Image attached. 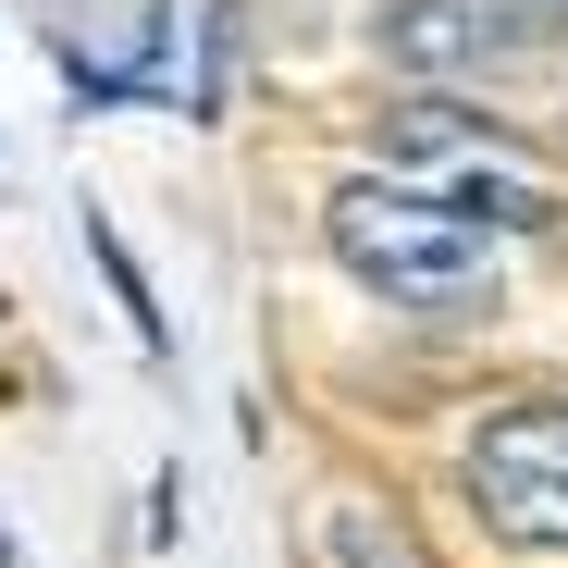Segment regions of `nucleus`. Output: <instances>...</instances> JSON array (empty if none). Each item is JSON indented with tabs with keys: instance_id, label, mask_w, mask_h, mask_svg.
I'll list each match as a JSON object with an SVG mask.
<instances>
[{
	"instance_id": "nucleus-7",
	"label": "nucleus",
	"mask_w": 568,
	"mask_h": 568,
	"mask_svg": "<svg viewBox=\"0 0 568 568\" xmlns=\"http://www.w3.org/2000/svg\"><path fill=\"white\" fill-rule=\"evenodd\" d=\"M519 13H556V26H568V0H519Z\"/></svg>"
},
{
	"instance_id": "nucleus-2",
	"label": "nucleus",
	"mask_w": 568,
	"mask_h": 568,
	"mask_svg": "<svg viewBox=\"0 0 568 568\" xmlns=\"http://www.w3.org/2000/svg\"><path fill=\"white\" fill-rule=\"evenodd\" d=\"M457 483H469V507H483L495 544L568 556V396H507V408H483Z\"/></svg>"
},
{
	"instance_id": "nucleus-3",
	"label": "nucleus",
	"mask_w": 568,
	"mask_h": 568,
	"mask_svg": "<svg viewBox=\"0 0 568 568\" xmlns=\"http://www.w3.org/2000/svg\"><path fill=\"white\" fill-rule=\"evenodd\" d=\"M544 38H556V13H483V0H384V13H371V62H396L420 87L519 74Z\"/></svg>"
},
{
	"instance_id": "nucleus-5",
	"label": "nucleus",
	"mask_w": 568,
	"mask_h": 568,
	"mask_svg": "<svg viewBox=\"0 0 568 568\" xmlns=\"http://www.w3.org/2000/svg\"><path fill=\"white\" fill-rule=\"evenodd\" d=\"M74 235H87V260H100V284H112V310H124V322H136V346H149V358H161V346H173V334H161V310H149V272H136V247H124V235H112V211H100V199H87V211H74Z\"/></svg>"
},
{
	"instance_id": "nucleus-6",
	"label": "nucleus",
	"mask_w": 568,
	"mask_h": 568,
	"mask_svg": "<svg viewBox=\"0 0 568 568\" xmlns=\"http://www.w3.org/2000/svg\"><path fill=\"white\" fill-rule=\"evenodd\" d=\"M322 556H334V568H420V544H408L384 507H322Z\"/></svg>"
},
{
	"instance_id": "nucleus-4",
	"label": "nucleus",
	"mask_w": 568,
	"mask_h": 568,
	"mask_svg": "<svg viewBox=\"0 0 568 568\" xmlns=\"http://www.w3.org/2000/svg\"><path fill=\"white\" fill-rule=\"evenodd\" d=\"M433 199H445L469 235H556V223H568L556 173H544V161H519V136H495V149L445 161V173H433Z\"/></svg>"
},
{
	"instance_id": "nucleus-1",
	"label": "nucleus",
	"mask_w": 568,
	"mask_h": 568,
	"mask_svg": "<svg viewBox=\"0 0 568 568\" xmlns=\"http://www.w3.org/2000/svg\"><path fill=\"white\" fill-rule=\"evenodd\" d=\"M322 247H334V272L358 297H384L408 322H495V297H507L495 284V235H469L408 173H346L322 199Z\"/></svg>"
}]
</instances>
